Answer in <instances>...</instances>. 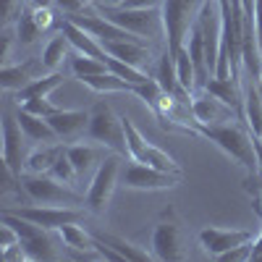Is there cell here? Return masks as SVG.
Returning a JSON list of instances; mask_svg holds the SVG:
<instances>
[{"label": "cell", "mask_w": 262, "mask_h": 262, "mask_svg": "<svg viewBox=\"0 0 262 262\" xmlns=\"http://www.w3.org/2000/svg\"><path fill=\"white\" fill-rule=\"evenodd\" d=\"M194 131H196V137L210 139L223 155H228L233 163H238L247 173H257L259 170L252 131L236 126V123H217V126L194 123Z\"/></svg>", "instance_id": "cell-1"}, {"label": "cell", "mask_w": 262, "mask_h": 262, "mask_svg": "<svg viewBox=\"0 0 262 262\" xmlns=\"http://www.w3.org/2000/svg\"><path fill=\"white\" fill-rule=\"evenodd\" d=\"M21 191L27 194V200L34 205H69V207H84V194L76 191V186H69L50 173H21L18 176Z\"/></svg>", "instance_id": "cell-2"}, {"label": "cell", "mask_w": 262, "mask_h": 262, "mask_svg": "<svg viewBox=\"0 0 262 262\" xmlns=\"http://www.w3.org/2000/svg\"><path fill=\"white\" fill-rule=\"evenodd\" d=\"M86 142H95L105 149L116 152L121 158H128L123 116H116L107 102H97L90 111V126H86Z\"/></svg>", "instance_id": "cell-3"}, {"label": "cell", "mask_w": 262, "mask_h": 262, "mask_svg": "<svg viewBox=\"0 0 262 262\" xmlns=\"http://www.w3.org/2000/svg\"><path fill=\"white\" fill-rule=\"evenodd\" d=\"M202 6H205V0H163V6H160L163 34H165V48L170 53H176L186 42L191 27L200 18Z\"/></svg>", "instance_id": "cell-4"}, {"label": "cell", "mask_w": 262, "mask_h": 262, "mask_svg": "<svg viewBox=\"0 0 262 262\" xmlns=\"http://www.w3.org/2000/svg\"><path fill=\"white\" fill-rule=\"evenodd\" d=\"M92 6L105 18H111L113 24L134 32L139 37H160L163 32V13H158V8H126V6L100 3V0H92Z\"/></svg>", "instance_id": "cell-5"}, {"label": "cell", "mask_w": 262, "mask_h": 262, "mask_svg": "<svg viewBox=\"0 0 262 262\" xmlns=\"http://www.w3.org/2000/svg\"><path fill=\"white\" fill-rule=\"evenodd\" d=\"M0 223H11L16 231H18V244L24 249L27 259L29 262H50V259H58V252H55V242L48 228H42L37 223H29L24 217H18L8 210L0 212Z\"/></svg>", "instance_id": "cell-6"}, {"label": "cell", "mask_w": 262, "mask_h": 262, "mask_svg": "<svg viewBox=\"0 0 262 262\" xmlns=\"http://www.w3.org/2000/svg\"><path fill=\"white\" fill-rule=\"evenodd\" d=\"M121 160H126V158H121V155H107L100 165H97V170H95V176H92V184H90V189H86V194H84V207L90 210V212H95V215H105L107 212V205H111V200H113V191H116V186L121 184Z\"/></svg>", "instance_id": "cell-7"}, {"label": "cell", "mask_w": 262, "mask_h": 262, "mask_svg": "<svg viewBox=\"0 0 262 262\" xmlns=\"http://www.w3.org/2000/svg\"><path fill=\"white\" fill-rule=\"evenodd\" d=\"M152 257L160 262H179L186 257L184 252V231L173 210H165L163 217L155 223L152 231Z\"/></svg>", "instance_id": "cell-8"}, {"label": "cell", "mask_w": 262, "mask_h": 262, "mask_svg": "<svg viewBox=\"0 0 262 262\" xmlns=\"http://www.w3.org/2000/svg\"><path fill=\"white\" fill-rule=\"evenodd\" d=\"M121 184L134 191H160V189H173L181 184V173H168L160 168H152L147 163L131 160L121 168Z\"/></svg>", "instance_id": "cell-9"}, {"label": "cell", "mask_w": 262, "mask_h": 262, "mask_svg": "<svg viewBox=\"0 0 262 262\" xmlns=\"http://www.w3.org/2000/svg\"><path fill=\"white\" fill-rule=\"evenodd\" d=\"M123 131H126V144H128V158L131 160L147 163L152 168H160V170H168V173H181V165L176 163V158L168 155L165 149L149 144L128 116H123ZM181 176H184V173H181Z\"/></svg>", "instance_id": "cell-10"}, {"label": "cell", "mask_w": 262, "mask_h": 262, "mask_svg": "<svg viewBox=\"0 0 262 262\" xmlns=\"http://www.w3.org/2000/svg\"><path fill=\"white\" fill-rule=\"evenodd\" d=\"M8 212L24 217L29 223H37L48 231H58L69 223H84V207L69 205H37V207H6Z\"/></svg>", "instance_id": "cell-11"}, {"label": "cell", "mask_w": 262, "mask_h": 262, "mask_svg": "<svg viewBox=\"0 0 262 262\" xmlns=\"http://www.w3.org/2000/svg\"><path fill=\"white\" fill-rule=\"evenodd\" d=\"M27 139L29 137L24 134L18 118L11 111H6L3 113V165L16 176L27 170V158H29Z\"/></svg>", "instance_id": "cell-12"}, {"label": "cell", "mask_w": 262, "mask_h": 262, "mask_svg": "<svg viewBox=\"0 0 262 262\" xmlns=\"http://www.w3.org/2000/svg\"><path fill=\"white\" fill-rule=\"evenodd\" d=\"M259 231H252V228H202L200 231V247L210 254V257H221L236 247H242L247 242L257 236Z\"/></svg>", "instance_id": "cell-13"}, {"label": "cell", "mask_w": 262, "mask_h": 262, "mask_svg": "<svg viewBox=\"0 0 262 262\" xmlns=\"http://www.w3.org/2000/svg\"><path fill=\"white\" fill-rule=\"evenodd\" d=\"M191 113L196 123H205V126H217V123H228L238 118V113L228 102H223L221 97H215L205 90L191 97Z\"/></svg>", "instance_id": "cell-14"}, {"label": "cell", "mask_w": 262, "mask_h": 262, "mask_svg": "<svg viewBox=\"0 0 262 262\" xmlns=\"http://www.w3.org/2000/svg\"><path fill=\"white\" fill-rule=\"evenodd\" d=\"M42 74H45L42 60H27V63H18V66L3 63V71H0V86H3L6 92H18L21 86H27L29 81H34Z\"/></svg>", "instance_id": "cell-15"}, {"label": "cell", "mask_w": 262, "mask_h": 262, "mask_svg": "<svg viewBox=\"0 0 262 262\" xmlns=\"http://www.w3.org/2000/svg\"><path fill=\"white\" fill-rule=\"evenodd\" d=\"M58 32H63L66 37H69L71 48L81 55H90V58H100V60H107V50L102 48V42L97 37H92L90 32H84L81 27H76L74 21L63 18V24L58 27Z\"/></svg>", "instance_id": "cell-16"}, {"label": "cell", "mask_w": 262, "mask_h": 262, "mask_svg": "<svg viewBox=\"0 0 262 262\" xmlns=\"http://www.w3.org/2000/svg\"><path fill=\"white\" fill-rule=\"evenodd\" d=\"M50 126L55 128V134L60 139H74L79 134H86V126H90V111H58L48 118Z\"/></svg>", "instance_id": "cell-17"}, {"label": "cell", "mask_w": 262, "mask_h": 262, "mask_svg": "<svg viewBox=\"0 0 262 262\" xmlns=\"http://www.w3.org/2000/svg\"><path fill=\"white\" fill-rule=\"evenodd\" d=\"M102 48L107 50V55H113L118 60H126L131 66H142L149 63L152 53L147 48L144 39H118V42H102Z\"/></svg>", "instance_id": "cell-18"}, {"label": "cell", "mask_w": 262, "mask_h": 262, "mask_svg": "<svg viewBox=\"0 0 262 262\" xmlns=\"http://www.w3.org/2000/svg\"><path fill=\"white\" fill-rule=\"evenodd\" d=\"M205 92L221 97L223 102H228L238 116H244V90H242V79H217L210 76L205 84Z\"/></svg>", "instance_id": "cell-19"}, {"label": "cell", "mask_w": 262, "mask_h": 262, "mask_svg": "<svg viewBox=\"0 0 262 262\" xmlns=\"http://www.w3.org/2000/svg\"><path fill=\"white\" fill-rule=\"evenodd\" d=\"M16 118L24 128V134L29 137V142H37V144H50V142H60V137L55 134V128L50 126L48 118L42 116H34V113H27V111H16Z\"/></svg>", "instance_id": "cell-20"}, {"label": "cell", "mask_w": 262, "mask_h": 262, "mask_svg": "<svg viewBox=\"0 0 262 262\" xmlns=\"http://www.w3.org/2000/svg\"><path fill=\"white\" fill-rule=\"evenodd\" d=\"M63 81H66V76L60 71L42 74V76H37L34 81H29L27 86H21V90L16 92V105L27 102V100H34V97H50V92H55Z\"/></svg>", "instance_id": "cell-21"}, {"label": "cell", "mask_w": 262, "mask_h": 262, "mask_svg": "<svg viewBox=\"0 0 262 262\" xmlns=\"http://www.w3.org/2000/svg\"><path fill=\"white\" fill-rule=\"evenodd\" d=\"M257 79L247 76L242 79V90H244V118H247V126L252 134L262 128V97H259V90H257Z\"/></svg>", "instance_id": "cell-22"}, {"label": "cell", "mask_w": 262, "mask_h": 262, "mask_svg": "<svg viewBox=\"0 0 262 262\" xmlns=\"http://www.w3.org/2000/svg\"><path fill=\"white\" fill-rule=\"evenodd\" d=\"M63 142H50V144H39L29 152L27 158V170L24 173H50L55 160L63 155Z\"/></svg>", "instance_id": "cell-23"}, {"label": "cell", "mask_w": 262, "mask_h": 262, "mask_svg": "<svg viewBox=\"0 0 262 262\" xmlns=\"http://www.w3.org/2000/svg\"><path fill=\"white\" fill-rule=\"evenodd\" d=\"M79 81H81L84 86H90L92 92H100V95H113V92H126V95H134V86H137V84H128L126 79L116 76L113 71L95 74V76H81Z\"/></svg>", "instance_id": "cell-24"}, {"label": "cell", "mask_w": 262, "mask_h": 262, "mask_svg": "<svg viewBox=\"0 0 262 262\" xmlns=\"http://www.w3.org/2000/svg\"><path fill=\"white\" fill-rule=\"evenodd\" d=\"M58 236H60V242L69 247L71 252H97V238L92 231H84L79 223H69V226H63L58 228ZM100 254V252H97ZM102 259V257H100Z\"/></svg>", "instance_id": "cell-25"}, {"label": "cell", "mask_w": 262, "mask_h": 262, "mask_svg": "<svg viewBox=\"0 0 262 262\" xmlns=\"http://www.w3.org/2000/svg\"><path fill=\"white\" fill-rule=\"evenodd\" d=\"M66 155L71 158V163H74V168H76V173H79V179H84L86 173L97 170V165L102 163L97 147L86 144V142H84V144H66Z\"/></svg>", "instance_id": "cell-26"}, {"label": "cell", "mask_w": 262, "mask_h": 262, "mask_svg": "<svg viewBox=\"0 0 262 262\" xmlns=\"http://www.w3.org/2000/svg\"><path fill=\"white\" fill-rule=\"evenodd\" d=\"M69 48H71V42L69 37H66L63 32H58L48 45L45 50H42V66H45V71H58L60 69V63L66 60V55H69Z\"/></svg>", "instance_id": "cell-27"}, {"label": "cell", "mask_w": 262, "mask_h": 262, "mask_svg": "<svg viewBox=\"0 0 262 262\" xmlns=\"http://www.w3.org/2000/svg\"><path fill=\"white\" fill-rule=\"evenodd\" d=\"M92 233H95V238L105 242L107 247H113L123 259H131V262H144V259H149V257H152V254H147L144 249L134 247L131 242H126V238H121V236H116V233H102V231H92Z\"/></svg>", "instance_id": "cell-28"}, {"label": "cell", "mask_w": 262, "mask_h": 262, "mask_svg": "<svg viewBox=\"0 0 262 262\" xmlns=\"http://www.w3.org/2000/svg\"><path fill=\"white\" fill-rule=\"evenodd\" d=\"M173 58H176V74H179L181 86L194 97V92L200 90V86H196V71H194V63H191V55H189L186 45H181L176 53H173Z\"/></svg>", "instance_id": "cell-29"}, {"label": "cell", "mask_w": 262, "mask_h": 262, "mask_svg": "<svg viewBox=\"0 0 262 262\" xmlns=\"http://www.w3.org/2000/svg\"><path fill=\"white\" fill-rule=\"evenodd\" d=\"M107 71H113L116 76H121V79H126L128 84H142V81H147L149 76L139 69V66H131V63H126V60H118V58H113V55H107Z\"/></svg>", "instance_id": "cell-30"}, {"label": "cell", "mask_w": 262, "mask_h": 262, "mask_svg": "<svg viewBox=\"0 0 262 262\" xmlns=\"http://www.w3.org/2000/svg\"><path fill=\"white\" fill-rule=\"evenodd\" d=\"M71 71H74V76H95V74H105L107 71V63L105 60H100V58H90V55H76V58H71Z\"/></svg>", "instance_id": "cell-31"}, {"label": "cell", "mask_w": 262, "mask_h": 262, "mask_svg": "<svg viewBox=\"0 0 262 262\" xmlns=\"http://www.w3.org/2000/svg\"><path fill=\"white\" fill-rule=\"evenodd\" d=\"M134 95L137 97H142L147 105H149V111L155 113L158 107H160V100H163V86H160V81L158 79H147V81H142V84H137L134 86Z\"/></svg>", "instance_id": "cell-32"}, {"label": "cell", "mask_w": 262, "mask_h": 262, "mask_svg": "<svg viewBox=\"0 0 262 262\" xmlns=\"http://www.w3.org/2000/svg\"><path fill=\"white\" fill-rule=\"evenodd\" d=\"M42 34V29L34 24L32 11H21L18 21H16V37H18V45H32L37 42V37Z\"/></svg>", "instance_id": "cell-33"}, {"label": "cell", "mask_w": 262, "mask_h": 262, "mask_svg": "<svg viewBox=\"0 0 262 262\" xmlns=\"http://www.w3.org/2000/svg\"><path fill=\"white\" fill-rule=\"evenodd\" d=\"M50 176H53V179H58V181H63V184H69V186H76L79 173H76V168H74L71 158L66 155V149H63V155L55 160V165L50 168Z\"/></svg>", "instance_id": "cell-34"}, {"label": "cell", "mask_w": 262, "mask_h": 262, "mask_svg": "<svg viewBox=\"0 0 262 262\" xmlns=\"http://www.w3.org/2000/svg\"><path fill=\"white\" fill-rule=\"evenodd\" d=\"M18 107H21V111H27V113L42 116V118H50V116L58 111V105H55V102H50V97H34V100L21 102Z\"/></svg>", "instance_id": "cell-35"}, {"label": "cell", "mask_w": 262, "mask_h": 262, "mask_svg": "<svg viewBox=\"0 0 262 262\" xmlns=\"http://www.w3.org/2000/svg\"><path fill=\"white\" fill-rule=\"evenodd\" d=\"M254 238H257V236H254ZM254 238H252V242H247V244H242V247L231 249V252H226V254H221L217 259H223V262H252V249H254Z\"/></svg>", "instance_id": "cell-36"}, {"label": "cell", "mask_w": 262, "mask_h": 262, "mask_svg": "<svg viewBox=\"0 0 262 262\" xmlns=\"http://www.w3.org/2000/svg\"><path fill=\"white\" fill-rule=\"evenodd\" d=\"M32 18H34V24L42 29V32H50L53 24H55V16L50 8H32Z\"/></svg>", "instance_id": "cell-37"}, {"label": "cell", "mask_w": 262, "mask_h": 262, "mask_svg": "<svg viewBox=\"0 0 262 262\" xmlns=\"http://www.w3.org/2000/svg\"><path fill=\"white\" fill-rule=\"evenodd\" d=\"M118 6H126V8H160L163 0H123Z\"/></svg>", "instance_id": "cell-38"}, {"label": "cell", "mask_w": 262, "mask_h": 262, "mask_svg": "<svg viewBox=\"0 0 262 262\" xmlns=\"http://www.w3.org/2000/svg\"><path fill=\"white\" fill-rule=\"evenodd\" d=\"M0 6H3V16H6V21H8L11 13H13V8H16V0H0Z\"/></svg>", "instance_id": "cell-39"}, {"label": "cell", "mask_w": 262, "mask_h": 262, "mask_svg": "<svg viewBox=\"0 0 262 262\" xmlns=\"http://www.w3.org/2000/svg\"><path fill=\"white\" fill-rule=\"evenodd\" d=\"M254 152H257V163H259V170H262V139L259 137H254Z\"/></svg>", "instance_id": "cell-40"}, {"label": "cell", "mask_w": 262, "mask_h": 262, "mask_svg": "<svg viewBox=\"0 0 262 262\" xmlns=\"http://www.w3.org/2000/svg\"><path fill=\"white\" fill-rule=\"evenodd\" d=\"M32 3V8H50V6H55V0H29Z\"/></svg>", "instance_id": "cell-41"}, {"label": "cell", "mask_w": 262, "mask_h": 262, "mask_svg": "<svg viewBox=\"0 0 262 262\" xmlns=\"http://www.w3.org/2000/svg\"><path fill=\"white\" fill-rule=\"evenodd\" d=\"M259 200H262V176H259Z\"/></svg>", "instance_id": "cell-42"}, {"label": "cell", "mask_w": 262, "mask_h": 262, "mask_svg": "<svg viewBox=\"0 0 262 262\" xmlns=\"http://www.w3.org/2000/svg\"><path fill=\"white\" fill-rule=\"evenodd\" d=\"M118 3H123V0H111V6H118Z\"/></svg>", "instance_id": "cell-43"}, {"label": "cell", "mask_w": 262, "mask_h": 262, "mask_svg": "<svg viewBox=\"0 0 262 262\" xmlns=\"http://www.w3.org/2000/svg\"><path fill=\"white\" fill-rule=\"evenodd\" d=\"M257 84H259V86H262V71H259V79H257Z\"/></svg>", "instance_id": "cell-44"}, {"label": "cell", "mask_w": 262, "mask_h": 262, "mask_svg": "<svg viewBox=\"0 0 262 262\" xmlns=\"http://www.w3.org/2000/svg\"><path fill=\"white\" fill-rule=\"evenodd\" d=\"M254 137H259V139H262V128H259V131H257V134H254Z\"/></svg>", "instance_id": "cell-45"}]
</instances>
